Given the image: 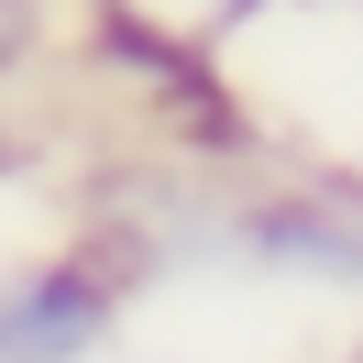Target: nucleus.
I'll return each mask as SVG.
<instances>
[{
	"label": "nucleus",
	"mask_w": 363,
	"mask_h": 363,
	"mask_svg": "<svg viewBox=\"0 0 363 363\" xmlns=\"http://www.w3.org/2000/svg\"><path fill=\"white\" fill-rule=\"evenodd\" d=\"M121 264L99 253H23L0 264V363H99L121 341Z\"/></svg>",
	"instance_id": "f257e3e1"
},
{
	"label": "nucleus",
	"mask_w": 363,
	"mask_h": 363,
	"mask_svg": "<svg viewBox=\"0 0 363 363\" xmlns=\"http://www.w3.org/2000/svg\"><path fill=\"white\" fill-rule=\"evenodd\" d=\"M352 363H363V352H352Z\"/></svg>",
	"instance_id": "f03ea898"
}]
</instances>
